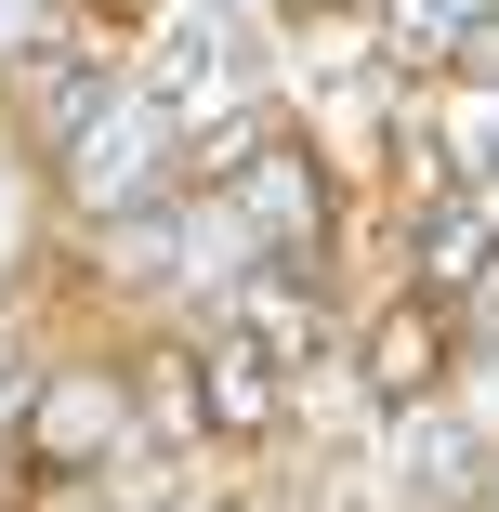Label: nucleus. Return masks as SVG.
I'll list each match as a JSON object with an SVG mask.
<instances>
[{"label":"nucleus","instance_id":"1","mask_svg":"<svg viewBox=\"0 0 499 512\" xmlns=\"http://www.w3.org/2000/svg\"><path fill=\"white\" fill-rule=\"evenodd\" d=\"M355 368H368V394H381V407H421V394L460 368V302H434V289L381 302L368 342H355Z\"/></svg>","mask_w":499,"mask_h":512},{"label":"nucleus","instance_id":"2","mask_svg":"<svg viewBox=\"0 0 499 512\" xmlns=\"http://www.w3.org/2000/svg\"><path fill=\"white\" fill-rule=\"evenodd\" d=\"M197 421H211V434H276L289 421V368L263 342H211V355H197Z\"/></svg>","mask_w":499,"mask_h":512},{"label":"nucleus","instance_id":"3","mask_svg":"<svg viewBox=\"0 0 499 512\" xmlns=\"http://www.w3.org/2000/svg\"><path fill=\"white\" fill-rule=\"evenodd\" d=\"M421 119H434V145H447L460 171H499V92H486V79H447Z\"/></svg>","mask_w":499,"mask_h":512},{"label":"nucleus","instance_id":"4","mask_svg":"<svg viewBox=\"0 0 499 512\" xmlns=\"http://www.w3.org/2000/svg\"><path fill=\"white\" fill-rule=\"evenodd\" d=\"M460 316H499V237H473V302Z\"/></svg>","mask_w":499,"mask_h":512}]
</instances>
